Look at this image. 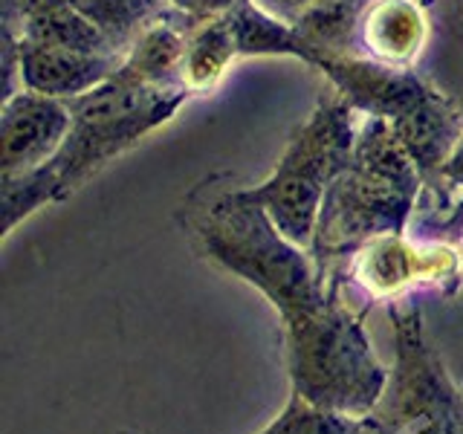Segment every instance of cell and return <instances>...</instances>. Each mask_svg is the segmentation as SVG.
<instances>
[{"label": "cell", "mask_w": 463, "mask_h": 434, "mask_svg": "<svg viewBox=\"0 0 463 434\" xmlns=\"http://www.w3.org/2000/svg\"><path fill=\"white\" fill-rule=\"evenodd\" d=\"M188 87H154L122 76L119 70L96 90L70 99L72 127L58 154L24 177L4 180V229L24 221L43 203L61 200L128 151L154 127L168 122L188 99Z\"/></svg>", "instance_id": "obj_1"}, {"label": "cell", "mask_w": 463, "mask_h": 434, "mask_svg": "<svg viewBox=\"0 0 463 434\" xmlns=\"http://www.w3.org/2000/svg\"><path fill=\"white\" fill-rule=\"evenodd\" d=\"M420 168L402 148L394 125L368 116L356 134L354 159L330 183L316 226L318 252L397 235L411 212Z\"/></svg>", "instance_id": "obj_2"}, {"label": "cell", "mask_w": 463, "mask_h": 434, "mask_svg": "<svg viewBox=\"0 0 463 434\" xmlns=\"http://www.w3.org/2000/svg\"><path fill=\"white\" fill-rule=\"evenodd\" d=\"M194 235L209 258L255 284L284 318L316 310L327 301L301 246L289 243L275 229L246 188L212 200L206 212L194 217Z\"/></svg>", "instance_id": "obj_3"}, {"label": "cell", "mask_w": 463, "mask_h": 434, "mask_svg": "<svg viewBox=\"0 0 463 434\" xmlns=\"http://www.w3.org/2000/svg\"><path fill=\"white\" fill-rule=\"evenodd\" d=\"M293 394L339 414H371L385 394V371L356 318L339 304L284 318Z\"/></svg>", "instance_id": "obj_4"}, {"label": "cell", "mask_w": 463, "mask_h": 434, "mask_svg": "<svg viewBox=\"0 0 463 434\" xmlns=\"http://www.w3.org/2000/svg\"><path fill=\"white\" fill-rule=\"evenodd\" d=\"M351 113L354 108L345 99L322 101L287 142L269 177L246 188L289 243L310 246L316 241L327 188L354 159L356 130Z\"/></svg>", "instance_id": "obj_5"}, {"label": "cell", "mask_w": 463, "mask_h": 434, "mask_svg": "<svg viewBox=\"0 0 463 434\" xmlns=\"http://www.w3.org/2000/svg\"><path fill=\"white\" fill-rule=\"evenodd\" d=\"M368 417L383 434H463V402L423 342L417 310L397 316V371Z\"/></svg>", "instance_id": "obj_6"}, {"label": "cell", "mask_w": 463, "mask_h": 434, "mask_svg": "<svg viewBox=\"0 0 463 434\" xmlns=\"http://www.w3.org/2000/svg\"><path fill=\"white\" fill-rule=\"evenodd\" d=\"M72 127L70 101L21 90L6 96L0 116V174L24 177L58 154Z\"/></svg>", "instance_id": "obj_7"}, {"label": "cell", "mask_w": 463, "mask_h": 434, "mask_svg": "<svg viewBox=\"0 0 463 434\" xmlns=\"http://www.w3.org/2000/svg\"><path fill=\"white\" fill-rule=\"evenodd\" d=\"M119 64L122 61L116 55L47 47V43H33L21 38L14 41V70H18L24 90L64 101L96 90L99 84H105L119 70Z\"/></svg>", "instance_id": "obj_8"}, {"label": "cell", "mask_w": 463, "mask_h": 434, "mask_svg": "<svg viewBox=\"0 0 463 434\" xmlns=\"http://www.w3.org/2000/svg\"><path fill=\"white\" fill-rule=\"evenodd\" d=\"M318 70H325L330 81L339 87V96L354 110H362L376 119L394 122L405 110H411L429 87L411 72L394 70V64L365 61V58L327 55Z\"/></svg>", "instance_id": "obj_9"}, {"label": "cell", "mask_w": 463, "mask_h": 434, "mask_svg": "<svg viewBox=\"0 0 463 434\" xmlns=\"http://www.w3.org/2000/svg\"><path fill=\"white\" fill-rule=\"evenodd\" d=\"M391 125H394L402 148L409 151L420 174H431V171L440 174V168L452 156L460 139L458 113L434 90H426V96L411 110H405Z\"/></svg>", "instance_id": "obj_10"}, {"label": "cell", "mask_w": 463, "mask_h": 434, "mask_svg": "<svg viewBox=\"0 0 463 434\" xmlns=\"http://www.w3.org/2000/svg\"><path fill=\"white\" fill-rule=\"evenodd\" d=\"M21 41L116 55V43L67 0H18Z\"/></svg>", "instance_id": "obj_11"}, {"label": "cell", "mask_w": 463, "mask_h": 434, "mask_svg": "<svg viewBox=\"0 0 463 434\" xmlns=\"http://www.w3.org/2000/svg\"><path fill=\"white\" fill-rule=\"evenodd\" d=\"M365 43L383 64H402L420 52L426 38L423 12L414 0H376L362 24Z\"/></svg>", "instance_id": "obj_12"}, {"label": "cell", "mask_w": 463, "mask_h": 434, "mask_svg": "<svg viewBox=\"0 0 463 434\" xmlns=\"http://www.w3.org/2000/svg\"><path fill=\"white\" fill-rule=\"evenodd\" d=\"M232 33H235L238 55H296L316 67V52L298 35L296 26L284 24L279 14L258 6L255 0H241L229 12Z\"/></svg>", "instance_id": "obj_13"}, {"label": "cell", "mask_w": 463, "mask_h": 434, "mask_svg": "<svg viewBox=\"0 0 463 434\" xmlns=\"http://www.w3.org/2000/svg\"><path fill=\"white\" fill-rule=\"evenodd\" d=\"M185 41L180 29L171 24H148L139 29L134 47L119 64V72L139 84H154V87H177L183 84L180 67L185 55ZM185 87V84H183Z\"/></svg>", "instance_id": "obj_14"}, {"label": "cell", "mask_w": 463, "mask_h": 434, "mask_svg": "<svg viewBox=\"0 0 463 434\" xmlns=\"http://www.w3.org/2000/svg\"><path fill=\"white\" fill-rule=\"evenodd\" d=\"M238 58L235 33H232L229 14L200 24L192 38L185 41V55L180 67V79L192 93L212 90L223 79L229 64Z\"/></svg>", "instance_id": "obj_15"}, {"label": "cell", "mask_w": 463, "mask_h": 434, "mask_svg": "<svg viewBox=\"0 0 463 434\" xmlns=\"http://www.w3.org/2000/svg\"><path fill=\"white\" fill-rule=\"evenodd\" d=\"M260 434H365V429L356 420H347V414L322 409V405H313L293 394L284 414Z\"/></svg>", "instance_id": "obj_16"}, {"label": "cell", "mask_w": 463, "mask_h": 434, "mask_svg": "<svg viewBox=\"0 0 463 434\" xmlns=\"http://www.w3.org/2000/svg\"><path fill=\"white\" fill-rule=\"evenodd\" d=\"M67 4L90 18L116 47L137 33L151 9V0H67Z\"/></svg>", "instance_id": "obj_17"}, {"label": "cell", "mask_w": 463, "mask_h": 434, "mask_svg": "<svg viewBox=\"0 0 463 434\" xmlns=\"http://www.w3.org/2000/svg\"><path fill=\"white\" fill-rule=\"evenodd\" d=\"M411 269H414V255L391 235L371 241L368 250L362 252V275H365L368 287L394 289L411 278Z\"/></svg>", "instance_id": "obj_18"}, {"label": "cell", "mask_w": 463, "mask_h": 434, "mask_svg": "<svg viewBox=\"0 0 463 434\" xmlns=\"http://www.w3.org/2000/svg\"><path fill=\"white\" fill-rule=\"evenodd\" d=\"M183 14H188L194 24H206L214 18H223L232 9H235L241 0H171Z\"/></svg>", "instance_id": "obj_19"}, {"label": "cell", "mask_w": 463, "mask_h": 434, "mask_svg": "<svg viewBox=\"0 0 463 434\" xmlns=\"http://www.w3.org/2000/svg\"><path fill=\"white\" fill-rule=\"evenodd\" d=\"M258 6H264L267 12L272 14H279V18H301L304 12H307L316 0H255Z\"/></svg>", "instance_id": "obj_20"}, {"label": "cell", "mask_w": 463, "mask_h": 434, "mask_svg": "<svg viewBox=\"0 0 463 434\" xmlns=\"http://www.w3.org/2000/svg\"><path fill=\"white\" fill-rule=\"evenodd\" d=\"M440 177L446 183H452V185H463V134H460V139L455 145L452 156H449L446 165L440 168Z\"/></svg>", "instance_id": "obj_21"}, {"label": "cell", "mask_w": 463, "mask_h": 434, "mask_svg": "<svg viewBox=\"0 0 463 434\" xmlns=\"http://www.w3.org/2000/svg\"><path fill=\"white\" fill-rule=\"evenodd\" d=\"M446 229H452V231H460L463 229V203L458 206V212L449 217V223H446Z\"/></svg>", "instance_id": "obj_22"}]
</instances>
